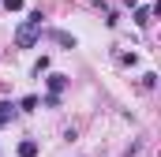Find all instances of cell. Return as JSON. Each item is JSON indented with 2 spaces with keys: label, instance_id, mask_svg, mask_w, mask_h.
I'll list each match as a JSON object with an SVG mask.
<instances>
[{
  "label": "cell",
  "instance_id": "obj_6",
  "mask_svg": "<svg viewBox=\"0 0 161 157\" xmlns=\"http://www.w3.org/2000/svg\"><path fill=\"white\" fill-rule=\"evenodd\" d=\"M19 109H23V112H30V109H38V97H34V94H30V97H23V101H19Z\"/></svg>",
  "mask_w": 161,
  "mask_h": 157
},
{
  "label": "cell",
  "instance_id": "obj_5",
  "mask_svg": "<svg viewBox=\"0 0 161 157\" xmlns=\"http://www.w3.org/2000/svg\"><path fill=\"white\" fill-rule=\"evenodd\" d=\"M53 41H60L64 49H75V38H71V34H64V30H53Z\"/></svg>",
  "mask_w": 161,
  "mask_h": 157
},
{
  "label": "cell",
  "instance_id": "obj_3",
  "mask_svg": "<svg viewBox=\"0 0 161 157\" xmlns=\"http://www.w3.org/2000/svg\"><path fill=\"white\" fill-rule=\"evenodd\" d=\"M150 19H154V8H135V23L139 26H150Z\"/></svg>",
  "mask_w": 161,
  "mask_h": 157
},
{
  "label": "cell",
  "instance_id": "obj_7",
  "mask_svg": "<svg viewBox=\"0 0 161 157\" xmlns=\"http://www.w3.org/2000/svg\"><path fill=\"white\" fill-rule=\"evenodd\" d=\"M11 112H15V105H11V101H0V123L11 116Z\"/></svg>",
  "mask_w": 161,
  "mask_h": 157
},
{
  "label": "cell",
  "instance_id": "obj_2",
  "mask_svg": "<svg viewBox=\"0 0 161 157\" xmlns=\"http://www.w3.org/2000/svg\"><path fill=\"white\" fill-rule=\"evenodd\" d=\"M64 86H68V75H49V94H53V97H60Z\"/></svg>",
  "mask_w": 161,
  "mask_h": 157
},
{
  "label": "cell",
  "instance_id": "obj_4",
  "mask_svg": "<svg viewBox=\"0 0 161 157\" xmlns=\"http://www.w3.org/2000/svg\"><path fill=\"white\" fill-rule=\"evenodd\" d=\"M19 157H38V142H34V138L19 142Z\"/></svg>",
  "mask_w": 161,
  "mask_h": 157
},
{
  "label": "cell",
  "instance_id": "obj_8",
  "mask_svg": "<svg viewBox=\"0 0 161 157\" xmlns=\"http://www.w3.org/2000/svg\"><path fill=\"white\" fill-rule=\"evenodd\" d=\"M4 8H8V11H19V8H23V0H4Z\"/></svg>",
  "mask_w": 161,
  "mask_h": 157
},
{
  "label": "cell",
  "instance_id": "obj_1",
  "mask_svg": "<svg viewBox=\"0 0 161 157\" xmlns=\"http://www.w3.org/2000/svg\"><path fill=\"white\" fill-rule=\"evenodd\" d=\"M41 26H45V15H41V11H30V15L19 23V30H15V45H19V49H34V41L41 38Z\"/></svg>",
  "mask_w": 161,
  "mask_h": 157
}]
</instances>
